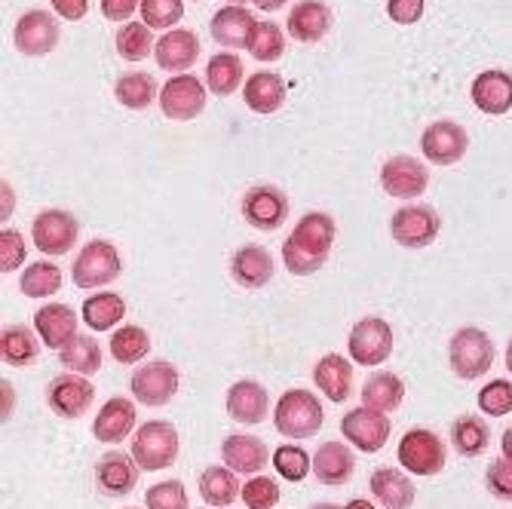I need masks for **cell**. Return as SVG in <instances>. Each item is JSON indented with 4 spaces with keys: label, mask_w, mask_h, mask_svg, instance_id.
<instances>
[{
    "label": "cell",
    "mask_w": 512,
    "mask_h": 509,
    "mask_svg": "<svg viewBox=\"0 0 512 509\" xmlns=\"http://www.w3.org/2000/svg\"><path fill=\"white\" fill-rule=\"evenodd\" d=\"M151 353V338L142 326H123L111 335V356L120 365H135Z\"/></svg>",
    "instance_id": "60d3db41"
},
{
    "label": "cell",
    "mask_w": 512,
    "mask_h": 509,
    "mask_svg": "<svg viewBox=\"0 0 512 509\" xmlns=\"http://www.w3.org/2000/svg\"><path fill=\"white\" fill-rule=\"evenodd\" d=\"M485 485L497 500H512V460H491L485 470Z\"/></svg>",
    "instance_id": "f907efd6"
},
{
    "label": "cell",
    "mask_w": 512,
    "mask_h": 509,
    "mask_svg": "<svg viewBox=\"0 0 512 509\" xmlns=\"http://www.w3.org/2000/svg\"><path fill=\"white\" fill-rule=\"evenodd\" d=\"M347 509H375V503H368V500L356 497V500H350V503H347Z\"/></svg>",
    "instance_id": "91938a15"
},
{
    "label": "cell",
    "mask_w": 512,
    "mask_h": 509,
    "mask_svg": "<svg viewBox=\"0 0 512 509\" xmlns=\"http://www.w3.org/2000/svg\"><path fill=\"white\" fill-rule=\"evenodd\" d=\"M80 237V221L68 209H43L31 224V240L43 255H68Z\"/></svg>",
    "instance_id": "ba28073f"
},
{
    "label": "cell",
    "mask_w": 512,
    "mask_h": 509,
    "mask_svg": "<svg viewBox=\"0 0 512 509\" xmlns=\"http://www.w3.org/2000/svg\"><path fill=\"white\" fill-rule=\"evenodd\" d=\"M387 16L396 25H414L424 16V0H387Z\"/></svg>",
    "instance_id": "816d5d0a"
},
{
    "label": "cell",
    "mask_w": 512,
    "mask_h": 509,
    "mask_svg": "<svg viewBox=\"0 0 512 509\" xmlns=\"http://www.w3.org/2000/svg\"><path fill=\"white\" fill-rule=\"evenodd\" d=\"M286 28L298 43H316L332 28V10H329V4H322V0H301V4L289 13Z\"/></svg>",
    "instance_id": "83f0119b"
},
{
    "label": "cell",
    "mask_w": 512,
    "mask_h": 509,
    "mask_svg": "<svg viewBox=\"0 0 512 509\" xmlns=\"http://www.w3.org/2000/svg\"><path fill=\"white\" fill-rule=\"evenodd\" d=\"M145 503H148V509H188L191 506L188 491H184V485L175 479L151 485L145 494Z\"/></svg>",
    "instance_id": "bcb514c9"
},
{
    "label": "cell",
    "mask_w": 512,
    "mask_h": 509,
    "mask_svg": "<svg viewBox=\"0 0 512 509\" xmlns=\"http://www.w3.org/2000/svg\"><path fill=\"white\" fill-rule=\"evenodd\" d=\"M62 283H65V276L53 261H34L25 267L19 289L25 298H53L62 289Z\"/></svg>",
    "instance_id": "8d00e7d4"
},
{
    "label": "cell",
    "mask_w": 512,
    "mask_h": 509,
    "mask_svg": "<svg viewBox=\"0 0 512 509\" xmlns=\"http://www.w3.org/2000/svg\"><path fill=\"white\" fill-rule=\"evenodd\" d=\"M221 457H224V467H230L234 473H261L267 467V445L258 436H227L221 442Z\"/></svg>",
    "instance_id": "484cf974"
},
{
    "label": "cell",
    "mask_w": 512,
    "mask_h": 509,
    "mask_svg": "<svg viewBox=\"0 0 512 509\" xmlns=\"http://www.w3.org/2000/svg\"><path fill=\"white\" fill-rule=\"evenodd\" d=\"M240 209L255 230H279L289 218V197L273 184H255L243 194Z\"/></svg>",
    "instance_id": "5bb4252c"
},
{
    "label": "cell",
    "mask_w": 512,
    "mask_h": 509,
    "mask_svg": "<svg viewBox=\"0 0 512 509\" xmlns=\"http://www.w3.org/2000/svg\"><path fill=\"white\" fill-rule=\"evenodd\" d=\"M479 408L488 418H503L512 411V381H491L479 390Z\"/></svg>",
    "instance_id": "7dc6e473"
},
{
    "label": "cell",
    "mask_w": 512,
    "mask_h": 509,
    "mask_svg": "<svg viewBox=\"0 0 512 509\" xmlns=\"http://www.w3.org/2000/svg\"><path fill=\"white\" fill-rule=\"evenodd\" d=\"M286 80L273 71H258L243 83V99L255 114H276L286 105Z\"/></svg>",
    "instance_id": "f1b7e54d"
},
{
    "label": "cell",
    "mask_w": 512,
    "mask_h": 509,
    "mask_svg": "<svg viewBox=\"0 0 512 509\" xmlns=\"http://www.w3.org/2000/svg\"><path fill=\"white\" fill-rule=\"evenodd\" d=\"M399 464L411 476H436L445 470V445L433 430L414 427L399 439Z\"/></svg>",
    "instance_id": "8992f818"
},
{
    "label": "cell",
    "mask_w": 512,
    "mask_h": 509,
    "mask_svg": "<svg viewBox=\"0 0 512 509\" xmlns=\"http://www.w3.org/2000/svg\"><path fill=\"white\" fill-rule=\"evenodd\" d=\"M347 350H350V359L356 365H381L390 359L393 353V329L390 322L381 319V316H365L359 319L356 326L350 329V338H347Z\"/></svg>",
    "instance_id": "52a82bcc"
},
{
    "label": "cell",
    "mask_w": 512,
    "mask_h": 509,
    "mask_svg": "<svg viewBox=\"0 0 512 509\" xmlns=\"http://www.w3.org/2000/svg\"><path fill=\"white\" fill-rule=\"evenodd\" d=\"M34 332L50 350H62L77 338V313L68 304H46L34 313Z\"/></svg>",
    "instance_id": "44dd1931"
},
{
    "label": "cell",
    "mask_w": 512,
    "mask_h": 509,
    "mask_svg": "<svg viewBox=\"0 0 512 509\" xmlns=\"http://www.w3.org/2000/svg\"><path fill=\"white\" fill-rule=\"evenodd\" d=\"M322 402L310 390H286L276 402V430L289 436V439H310L322 427Z\"/></svg>",
    "instance_id": "7a4b0ae2"
},
{
    "label": "cell",
    "mask_w": 512,
    "mask_h": 509,
    "mask_svg": "<svg viewBox=\"0 0 512 509\" xmlns=\"http://www.w3.org/2000/svg\"><path fill=\"white\" fill-rule=\"evenodd\" d=\"M252 4H255L258 10H267V13H270V10H279V7H286L289 0H252Z\"/></svg>",
    "instance_id": "6f0895ef"
},
{
    "label": "cell",
    "mask_w": 512,
    "mask_h": 509,
    "mask_svg": "<svg viewBox=\"0 0 512 509\" xmlns=\"http://www.w3.org/2000/svg\"><path fill=\"white\" fill-rule=\"evenodd\" d=\"M246 50H249L258 62H276L279 56L286 53V34L279 31L276 22L258 19L255 28H252V37H249V46H246Z\"/></svg>",
    "instance_id": "7bdbcfd3"
},
{
    "label": "cell",
    "mask_w": 512,
    "mask_h": 509,
    "mask_svg": "<svg viewBox=\"0 0 512 509\" xmlns=\"http://www.w3.org/2000/svg\"><path fill=\"white\" fill-rule=\"evenodd\" d=\"M430 184V172L414 157H390L381 169V188L396 200H417Z\"/></svg>",
    "instance_id": "9a60e30c"
},
{
    "label": "cell",
    "mask_w": 512,
    "mask_h": 509,
    "mask_svg": "<svg viewBox=\"0 0 512 509\" xmlns=\"http://www.w3.org/2000/svg\"><path fill=\"white\" fill-rule=\"evenodd\" d=\"M368 488L381 500V506L387 509H408L414 503V485L405 473L393 470V467H381L371 473Z\"/></svg>",
    "instance_id": "4dcf8cb0"
},
{
    "label": "cell",
    "mask_w": 512,
    "mask_h": 509,
    "mask_svg": "<svg viewBox=\"0 0 512 509\" xmlns=\"http://www.w3.org/2000/svg\"><path fill=\"white\" fill-rule=\"evenodd\" d=\"M40 356V341L34 338L31 329L25 326H7L4 332H0V359H4L7 365H31L37 362Z\"/></svg>",
    "instance_id": "e575fe53"
},
{
    "label": "cell",
    "mask_w": 512,
    "mask_h": 509,
    "mask_svg": "<svg viewBox=\"0 0 512 509\" xmlns=\"http://www.w3.org/2000/svg\"><path fill=\"white\" fill-rule=\"evenodd\" d=\"M59 359L62 365L68 368V372L74 375H96L99 368H102V347L96 338H89V335H77L71 338L62 350H59Z\"/></svg>",
    "instance_id": "836d02e7"
},
{
    "label": "cell",
    "mask_w": 512,
    "mask_h": 509,
    "mask_svg": "<svg viewBox=\"0 0 512 509\" xmlns=\"http://www.w3.org/2000/svg\"><path fill=\"white\" fill-rule=\"evenodd\" d=\"M243 503L249 509H273L279 503V488L270 476H255L243 485Z\"/></svg>",
    "instance_id": "c3c4849f"
},
{
    "label": "cell",
    "mask_w": 512,
    "mask_h": 509,
    "mask_svg": "<svg viewBox=\"0 0 512 509\" xmlns=\"http://www.w3.org/2000/svg\"><path fill=\"white\" fill-rule=\"evenodd\" d=\"M114 46H117V53L126 62H142V59L151 56V50H154L157 43H154V34H151V28L145 22H126L117 31Z\"/></svg>",
    "instance_id": "b9f144b4"
},
{
    "label": "cell",
    "mask_w": 512,
    "mask_h": 509,
    "mask_svg": "<svg viewBox=\"0 0 512 509\" xmlns=\"http://www.w3.org/2000/svg\"><path fill=\"white\" fill-rule=\"evenodd\" d=\"M138 473H142V467L135 464V457L123 451H108L96 464V485L108 497H126L138 485Z\"/></svg>",
    "instance_id": "d6986e66"
},
{
    "label": "cell",
    "mask_w": 512,
    "mask_h": 509,
    "mask_svg": "<svg viewBox=\"0 0 512 509\" xmlns=\"http://www.w3.org/2000/svg\"><path fill=\"white\" fill-rule=\"evenodd\" d=\"M470 96H473V105L488 114V117H503L509 108H512V74L506 71H482L476 80H473V89H470Z\"/></svg>",
    "instance_id": "ffe728a7"
},
{
    "label": "cell",
    "mask_w": 512,
    "mask_h": 509,
    "mask_svg": "<svg viewBox=\"0 0 512 509\" xmlns=\"http://www.w3.org/2000/svg\"><path fill=\"white\" fill-rule=\"evenodd\" d=\"M135 430V405L123 396H114L105 402V408L96 414V424H92V436L105 445L123 442Z\"/></svg>",
    "instance_id": "cb8c5ba5"
},
{
    "label": "cell",
    "mask_w": 512,
    "mask_h": 509,
    "mask_svg": "<svg viewBox=\"0 0 512 509\" xmlns=\"http://www.w3.org/2000/svg\"><path fill=\"white\" fill-rule=\"evenodd\" d=\"M92 399H96V390L83 375H62L50 384L46 390V402L59 414V418H83V414L92 408Z\"/></svg>",
    "instance_id": "ac0fdd59"
},
{
    "label": "cell",
    "mask_w": 512,
    "mask_h": 509,
    "mask_svg": "<svg viewBox=\"0 0 512 509\" xmlns=\"http://www.w3.org/2000/svg\"><path fill=\"white\" fill-rule=\"evenodd\" d=\"M206 108V86L194 74H175L160 89V111L169 120L188 123L197 120Z\"/></svg>",
    "instance_id": "9c48e42d"
},
{
    "label": "cell",
    "mask_w": 512,
    "mask_h": 509,
    "mask_svg": "<svg viewBox=\"0 0 512 509\" xmlns=\"http://www.w3.org/2000/svg\"><path fill=\"white\" fill-rule=\"evenodd\" d=\"M273 270H276V261L264 246H243L230 258V276H234L243 289H264L273 280Z\"/></svg>",
    "instance_id": "7402d4cb"
},
{
    "label": "cell",
    "mask_w": 512,
    "mask_h": 509,
    "mask_svg": "<svg viewBox=\"0 0 512 509\" xmlns=\"http://www.w3.org/2000/svg\"><path fill=\"white\" fill-rule=\"evenodd\" d=\"M243 83V62L234 53H218L206 65V86L215 96H234Z\"/></svg>",
    "instance_id": "d590c367"
},
{
    "label": "cell",
    "mask_w": 512,
    "mask_h": 509,
    "mask_svg": "<svg viewBox=\"0 0 512 509\" xmlns=\"http://www.w3.org/2000/svg\"><path fill=\"white\" fill-rule=\"evenodd\" d=\"M255 22H258V19H252L249 10H243V7H237V4H230V7H224V10H218V13L212 16L209 31H212L215 43L227 46V50H246Z\"/></svg>",
    "instance_id": "4316f807"
},
{
    "label": "cell",
    "mask_w": 512,
    "mask_h": 509,
    "mask_svg": "<svg viewBox=\"0 0 512 509\" xmlns=\"http://www.w3.org/2000/svg\"><path fill=\"white\" fill-rule=\"evenodd\" d=\"M200 494L209 506H230L243 494V488L230 467H209L200 476Z\"/></svg>",
    "instance_id": "f35d334b"
},
{
    "label": "cell",
    "mask_w": 512,
    "mask_h": 509,
    "mask_svg": "<svg viewBox=\"0 0 512 509\" xmlns=\"http://www.w3.org/2000/svg\"><path fill=\"white\" fill-rule=\"evenodd\" d=\"M59 25H56V16L46 13V10H31L25 13L16 28H13V43L22 56H50L56 46H59Z\"/></svg>",
    "instance_id": "7c38bea8"
},
{
    "label": "cell",
    "mask_w": 512,
    "mask_h": 509,
    "mask_svg": "<svg viewBox=\"0 0 512 509\" xmlns=\"http://www.w3.org/2000/svg\"><path fill=\"white\" fill-rule=\"evenodd\" d=\"M500 445H503V457H506V460H512V427L503 433V442H500Z\"/></svg>",
    "instance_id": "680465c9"
},
{
    "label": "cell",
    "mask_w": 512,
    "mask_h": 509,
    "mask_svg": "<svg viewBox=\"0 0 512 509\" xmlns=\"http://www.w3.org/2000/svg\"><path fill=\"white\" fill-rule=\"evenodd\" d=\"M80 316L92 332H105V329H114L117 322L126 316V301L117 292L89 295L80 307Z\"/></svg>",
    "instance_id": "1f68e13d"
},
{
    "label": "cell",
    "mask_w": 512,
    "mask_h": 509,
    "mask_svg": "<svg viewBox=\"0 0 512 509\" xmlns=\"http://www.w3.org/2000/svg\"><path fill=\"white\" fill-rule=\"evenodd\" d=\"M273 467H276V473L283 476L286 482H304L310 467H313V460L298 445H279L276 454H273Z\"/></svg>",
    "instance_id": "ee69618b"
},
{
    "label": "cell",
    "mask_w": 512,
    "mask_h": 509,
    "mask_svg": "<svg viewBox=\"0 0 512 509\" xmlns=\"http://www.w3.org/2000/svg\"><path fill=\"white\" fill-rule=\"evenodd\" d=\"M56 16H62L65 22H80L89 13V0H50Z\"/></svg>",
    "instance_id": "db71d44e"
},
{
    "label": "cell",
    "mask_w": 512,
    "mask_h": 509,
    "mask_svg": "<svg viewBox=\"0 0 512 509\" xmlns=\"http://www.w3.org/2000/svg\"><path fill=\"white\" fill-rule=\"evenodd\" d=\"M338 237V224L325 212L304 215L283 243V264L295 276H310L325 267Z\"/></svg>",
    "instance_id": "6da1fadb"
},
{
    "label": "cell",
    "mask_w": 512,
    "mask_h": 509,
    "mask_svg": "<svg viewBox=\"0 0 512 509\" xmlns=\"http://www.w3.org/2000/svg\"><path fill=\"white\" fill-rule=\"evenodd\" d=\"M470 148V135L454 120H436L421 135V151L436 166H454Z\"/></svg>",
    "instance_id": "4fadbf2b"
},
{
    "label": "cell",
    "mask_w": 512,
    "mask_h": 509,
    "mask_svg": "<svg viewBox=\"0 0 512 509\" xmlns=\"http://www.w3.org/2000/svg\"><path fill=\"white\" fill-rule=\"evenodd\" d=\"M491 442L488 424L482 418H473V414H463V418L454 421L451 427V445L463 454V457H479Z\"/></svg>",
    "instance_id": "ab89813d"
},
{
    "label": "cell",
    "mask_w": 512,
    "mask_h": 509,
    "mask_svg": "<svg viewBox=\"0 0 512 509\" xmlns=\"http://www.w3.org/2000/svg\"><path fill=\"white\" fill-rule=\"evenodd\" d=\"M178 393V372L169 362H148L132 375V396L148 408L169 405Z\"/></svg>",
    "instance_id": "2e32d148"
},
{
    "label": "cell",
    "mask_w": 512,
    "mask_h": 509,
    "mask_svg": "<svg viewBox=\"0 0 512 509\" xmlns=\"http://www.w3.org/2000/svg\"><path fill=\"white\" fill-rule=\"evenodd\" d=\"M154 59L169 74H184L200 59V37L191 28H172L154 46Z\"/></svg>",
    "instance_id": "e0dca14e"
},
{
    "label": "cell",
    "mask_w": 512,
    "mask_h": 509,
    "mask_svg": "<svg viewBox=\"0 0 512 509\" xmlns=\"http://www.w3.org/2000/svg\"><path fill=\"white\" fill-rule=\"evenodd\" d=\"M114 96L123 108L129 111H145L151 108L154 96H157V86H154V77L145 74V71H132V74H123L117 83H114Z\"/></svg>",
    "instance_id": "74e56055"
},
{
    "label": "cell",
    "mask_w": 512,
    "mask_h": 509,
    "mask_svg": "<svg viewBox=\"0 0 512 509\" xmlns=\"http://www.w3.org/2000/svg\"><path fill=\"white\" fill-rule=\"evenodd\" d=\"M0 396H4V414H0V418H4V424H7V421H10V414H13V402H16V390H13L10 381L0 384Z\"/></svg>",
    "instance_id": "9f6ffc18"
},
{
    "label": "cell",
    "mask_w": 512,
    "mask_h": 509,
    "mask_svg": "<svg viewBox=\"0 0 512 509\" xmlns=\"http://www.w3.org/2000/svg\"><path fill=\"white\" fill-rule=\"evenodd\" d=\"M132 457H135V464L148 473L172 467L178 457V430L169 421L142 424L132 436Z\"/></svg>",
    "instance_id": "277c9868"
},
{
    "label": "cell",
    "mask_w": 512,
    "mask_h": 509,
    "mask_svg": "<svg viewBox=\"0 0 512 509\" xmlns=\"http://www.w3.org/2000/svg\"><path fill=\"white\" fill-rule=\"evenodd\" d=\"M390 421L384 411H375V408H353L350 414H344L341 421V433L344 439L356 448V451H365V454H375L387 445L390 439Z\"/></svg>",
    "instance_id": "8fae6325"
},
{
    "label": "cell",
    "mask_w": 512,
    "mask_h": 509,
    "mask_svg": "<svg viewBox=\"0 0 512 509\" xmlns=\"http://www.w3.org/2000/svg\"><path fill=\"white\" fill-rule=\"evenodd\" d=\"M25 237L19 234V230H0V270L4 273H13L25 264Z\"/></svg>",
    "instance_id": "681fc988"
},
{
    "label": "cell",
    "mask_w": 512,
    "mask_h": 509,
    "mask_svg": "<svg viewBox=\"0 0 512 509\" xmlns=\"http://www.w3.org/2000/svg\"><path fill=\"white\" fill-rule=\"evenodd\" d=\"M126 509H135V506H126Z\"/></svg>",
    "instance_id": "e7e4bbea"
},
{
    "label": "cell",
    "mask_w": 512,
    "mask_h": 509,
    "mask_svg": "<svg viewBox=\"0 0 512 509\" xmlns=\"http://www.w3.org/2000/svg\"><path fill=\"white\" fill-rule=\"evenodd\" d=\"M439 212L430 206H402L390 218V234L405 249H427L439 237Z\"/></svg>",
    "instance_id": "30bf717a"
},
{
    "label": "cell",
    "mask_w": 512,
    "mask_h": 509,
    "mask_svg": "<svg viewBox=\"0 0 512 509\" xmlns=\"http://www.w3.org/2000/svg\"><path fill=\"white\" fill-rule=\"evenodd\" d=\"M402 399H405V384L393 372H378L375 378H368L365 387H362V402L368 408H375V411H384V414L396 411L402 405Z\"/></svg>",
    "instance_id": "d6a6232c"
},
{
    "label": "cell",
    "mask_w": 512,
    "mask_h": 509,
    "mask_svg": "<svg viewBox=\"0 0 512 509\" xmlns=\"http://www.w3.org/2000/svg\"><path fill=\"white\" fill-rule=\"evenodd\" d=\"M120 270H123V261H120L117 246L108 240H92L74 258L71 276L77 289H102L117 280Z\"/></svg>",
    "instance_id": "5b68a950"
},
{
    "label": "cell",
    "mask_w": 512,
    "mask_h": 509,
    "mask_svg": "<svg viewBox=\"0 0 512 509\" xmlns=\"http://www.w3.org/2000/svg\"><path fill=\"white\" fill-rule=\"evenodd\" d=\"M313 384L325 393L329 402H347L353 393V368L344 356L325 353L313 368Z\"/></svg>",
    "instance_id": "d4e9b609"
},
{
    "label": "cell",
    "mask_w": 512,
    "mask_h": 509,
    "mask_svg": "<svg viewBox=\"0 0 512 509\" xmlns=\"http://www.w3.org/2000/svg\"><path fill=\"white\" fill-rule=\"evenodd\" d=\"M142 22L151 31H166L175 28L184 16V0H142Z\"/></svg>",
    "instance_id": "f6af8a7d"
},
{
    "label": "cell",
    "mask_w": 512,
    "mask_h": 509,
    "mask_svg": "<svg viewBox=\"0 0 512 509\" xmlns=\"http://www.w3.org/2000/svg\"><path fill=\"white\" fill-rule=\"evenodd\" d=\"M270 411V396L258 381H237L227 390V414L237 424H261Z\"/></svg>",
    "instance_id": "603a6c76"
},
{
    "label": "cell",
    "mask_w": 512,
    "mask_h": 509,
    "mask_svg": "<svg viewBox=\"0 0 512 509\" xmlns=\"http://www.w3.org/2000/svg\"><path fill=\"white\" fill-rule=\"evenodd\" d=\"M356 470V457L347 445L341 442H325L322 448H316L313 454V473L322 485H344Z\"/></svg>",
    "instance_id": "f546056e"
},
{
    "label": "cell",
    "mask_w": 512,
    "mask_h": 509,
    "mask_svg": "<svg viewBox=\"0 0 512 509\" xmlns=\"http://www.w3.org/2000/svg\"><path fill=\"white\" fill-rule=\"evenodd\" d=\"M0 197H4V206H0V221H4V227H7V221H10V215H13V203H16V194H13V188H10V181H4L0 184Z\"/></svg>",
    "instance_id": "11a10c76"
},
{
    "label": "cell",
    "mask_w": 512,
    "mask_h": 509,
    "mask_svg": "<svg viewBox=\"0 0 512 509\" xmlns=\"http://www.w3.org/2000/svg\"><path fill=\"white\" fill-rule=\"evenodd\" d=\"M234 4H237V7H243V4H246V0H234Z\"/></svg>",
    "instance_id": "be15d7a7"
},
{
    "label": "cell",
    "mask_w": 512,
    "mask_h": 509,
    "mask_svg": "<svg viewBox=\"0 0 512 509\" xmlns=\"http://www.w3.org/2000/svg\"><path fill=\"white\" fill-rule=\"evenodd\" d=\"M506 368H509V375H512V341H509V347H506Z\"/></svg>",
    "instance_id": "94428289"
},
{
    "label": "cell",
    "mask_w": 512,
    "mask_h": 509,
    "mask_svg": "<svg viewBox=\"0 0 512 509\" xmlns=\"http://www.w3.org/2000/svg\"><path fill=\"white\" fill-rule=\"evenodd\" d=\"M310 509H341V506H335V503H316V506H310Z\"/></svg>",
    "instance_id": "6125c7cd"
},
{
    "label": "cell",
    "mask_w": 512,
    "mask_h": 509,
    "mask_svg": "<svg viewBox=\"0 0 512 509\" xmlns=\"http://www.w3.org/2000/svg\"><path fill=\"white\" fill-rule=\"evenodd\" d=\"M448 362H451V372L457 378L476 381V378L488 375V368L494 365V344L476 326L457 329L451 344H448Z\"/></svg>",
    "instance_id": "3957f363"
},
{
    "label": "cell",
    "mask_w": 512,
    "mask_h": 509,
    "mask_svg": "<svg viewBox=\"0 0 512 509\" xmlns=\"http://www.w3.org/2000/svg\"><path fill=\"white\" fill-rule=\"evenodd\" d=\"M135 10H142V0H102V16L108 22H129Z\"/></svg>",
    "instance_id": "f5cc1de1"
}]
</instances>
